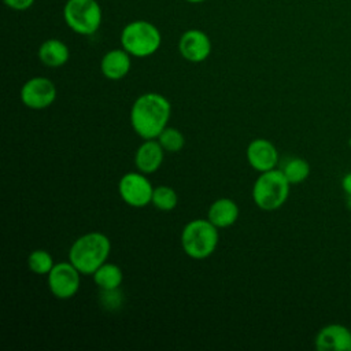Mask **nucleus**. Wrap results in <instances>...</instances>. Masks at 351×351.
<instances>
[{
	"mask_svg": "<svg viewBox=\"0 0 351 351\" xmlns=\"http://www.w3.org/2000/svg\"><path fill=\"white\" fill-rule=\"evenodd\" d=\"M93 281L95 284L106 291H117L119 288V285L122 284L123 280V274L119 266L114 265V263H103L93 274Z\"/></svg>",
	"mask_w": 351,
	"mask_h": 351,
	"instance_id": "nucleus-17",
	"label": "nucleus"
},
{
	"mask_svg": "<svg viewBox=\"0 0 351 351\" xmlns=\"http://www.w3.org/2000/svg\"><path fill=\"white\" fill-rule=\"evenodd\" d=\"M47 276H48V288L51 293L58 299H62V300L70 299L80 289L81 273L70 261L55 263V266Z\"/></svg>",
	"mask_w": 351,
	"mask_h": 351,
	"instance_id": "nucleus-8",
	"label": "nucleus"
},
{
	"mask_svg": "<svg viewBox=\"0 0 351 351\" xmlns=\"http://www.w3.org/2000/svg\"><path fill=\"white\" fill-rule=\"evenodd\" d=\"M171 104L166 96L148 92L138 96L130 110V125L137 136L144 140L156 138L167 126Z\"/></svg>",
	"mask_w": 351,
	"mask_h": 351,
	"instance_id": "nucleus-1",
	"label": "nucleus"
},
{
	"mask_svg": "<svg viewBox=\"0 0 351 351\" xmlns=\"http://www.w3.org/2000/svg\"><path fill=\"white\" fill-rule=\"evenodd\" d=\"M151 203L159 210V211H171L176 208L178 203L177 192L167 185H159L154 188L152 200Z\"/></svg>",
	"mask_w": 351,
	"mask_h": 351,
	"instance_id": "nucleus-19",
	"label": "nucleus"
},
{
	"mask_svg": "<svg viewBox=\"0 0 351 351\" xmlns=\"http://www.w3.org/2000/svg\"><path fill=\"white\" fill-rule=\"evenodd\" d=\"M27 266L30 271L44 276L48 274L55 266L52 255L45 250H34L27 256Z\"/></svg>",
	"mask_w": 351,
	"mask_h": 351,
	"instance_id": "nucleus-20",
	"label": "nucleus"
},
{
	"mask_svg": "<svg viewBox=\"0 0 351 351\" xmlns=\"http://www.w3.org/2000/svg\"><path fill=\"white\" fill-rule=\"evenodd\" d=\"M162 43L159 29L148 21H133L121 32V44L134 58L154 55Z\"/></svg>",
	"mask_w": 351,
	"mask_h": 351,
	"instance_id": "nucleus-5",
	"label": "nucleus"
},
{
	"mask_svg": "<svg viewBox=\"0 0 351 351\" xmlns=\"http://www.w3.org/2000/svg\"><path fill=\"white\" fill-rule=\"evenodd\" d=\"M291 184L281 169L261 173L252 185V200L263 211L278 210L288 199Z\"/></svg>",
	"mask_w": 351,
	"mask_h": 351,
	"instance_id": "nucleus-3",
	"label": "nucleus"
},
{
	"mask_svg": "<svg viewBox=\"0 0 351 351\" xmlns=\"http://www.w3.org/2000/svg\"><path fill=\"white\" fill-rule=\"evenodd\" d=\"M63 18L73 32L81 36H90L100 27L103 15L96 0H67L63 8Z\"/></svg>",
	"mask_w": 351,
	"mask_h": 351,
	"instance_id": "nucleus-6",
	"label": "nucleus"
},
{
	"mask_svg": "<svg viewBox=\"0 0 351 351\" xmlns=\"http://www.w3.org/2000/svg\"><path fill=\"white\" fill-rule=\"evenodd\" d=\"M350 145H351V140H350Z\"/></svg>",
	"mask_w": 351,
	"mask_h": 351,
	"instance_id": "nucleus-25",
	"label": "nucleus"
},
{
	"mask_svg": "<svg viewBox=\"0 0 351 351\" xmlns=\"http://www.w3.org/2000/svg\"><path fill=\"white\" fill-rule=\"evenodd\" d=\"M178 49L184 59L192 63H199L210 56L211 40L203 30L189 29L180 37Z\"/></svg>",
	"mask_w": 351,
	"mask_h": 351,
	"instance_id": "nucleus-10",
	"label": "nucleus"
},
{
	"mask_svg": "<svg viewBox=\"0 0 351 351\" xmlns=\"http://www.w3.org/2000/svg\"><path fill=\"white\" fill-rule=\"evenodd\" d=\"M156 140L166 152H178L185 145L184 134L178 129L170 126H166L156 137Z\"/></svg>",
	"mask_w": 351,
	"mask_h": 351,
	"instance_id": "nucleus-21",
	"label": "nucleus"
},
{
	"mask_svg": "<svg viewBox=\"0 0 351 351\" xmlns=\"http://www.w3.org/2000/svg\"><path fill=\"white\" fill-rule=\"evenodd\" d=\"M289 184H300L310 174V165L303 158H289L281 167Z\"/></svg>",
	"mask_w": 351,
	"mask_h": 351,
	"instance_id": "nucleus-18",
	"label": "nucleus"
},
{
	"mask_svg": "<svg viewBox=\"0 0 351 351\" xmlns=\"http://www.w3.org/2000/svg\"><path fill=\"white\" fill-rule=\"evenodd\" d=\"M341 188H343V191H344L348 196H351V171L347 173V174L343 177V180H341Z\"/></svg>",
	"mask_w": 351,
	"mask_h": 351,
	"instance_id": "nucleus-23",
	"label": "nucleus"
},
{
	"mask_svg": "<svg viewBox=\"0 0 351 351\" xmlns=\"http://www.w3.org/2000/svg\"><path fill=\"white\" fill-rule=\"evenodd\" d=\"M130 53L123 48H115L106 52L100 62V70L107 80L118 81L122 80L132 67Z\"/></svg>",
	"mask_w": 351,
	"mask_h": 351,
	"instance_id": "nucleus-14",
	"label": "nucleus"
},
{
	"mask_svg": "<svg viewBox=\"0 0 351 351\" xmlns=\"http://www.w3.org/2000/svg\"><path fill=\"white\" fill-rule=\"evenodd\" d=\"M218 240V228L208 219H192L181 232V247L192 259H206L213 255Z\"/></svg>",
	"mask_w": 351,
	"mask_h": 351,
	"instance_id": "nucleus-4",
	"label": "nucleus"
},
{
	"mask_svg": "<svg viewBox=\"0 0 351 351\" xmlns=\"http://www.w3.org/2000/svg\"><path fill=\"white\" fill-rule=\"evenodd\" d=\"M239 218V206L229 197H219L211 203L207 219L218 229L232 226Z\"/></svg>",
	"mask_w": 351,
	"mask_h": 351,
	"instance_id": "nucleus-15",
	"label": "nucleus"
},
{
	"mask_svg": "<svg viewBox=\"0 0 351 351\" xmlns=\"http://www.w3.org/2000/svg\"><path fill=\"white\" fill-rule=\"evenodd\" d=\"M111 251L110 239L100 232H89L80 236L69 250V261L77 267L81 274H93L103 263Z\"/></svg>",
	"mask_w": 351,
	"mask_h": 351,
	"instance_id": "nucleus-2",
	"label": "nucleus"
},
{
	"mask_svg": "<svg viewBox=\"0 0 351 351\" xmlns=\"http://www.w3.org/2000/svg\"><path fill=\"white\" fill-rule=\"evenodd\" d=\"M70 58L69 47L59 38H48L38 48V59L48 67H60Z\"/></svg>",
	"mask_w": 351,
	"mask_h": 351,
	"instance_id": "nucleus-16",
	"label": "nucleus"
},
{
	"mask_svg": "<svg viewBox=\"0 0 351 351\" xmlns=\"http://www.w3.org/2000/svg\"><path fill=\"white\" fill-rule=\"evenodd\" d=\"M7 7L16 10V11H25L30 8L34 3V0H3Z\"/></svg>",
	"mask_w": 351,
	"mask_h": 351,
	"instance_id": "nucleus-22",
	"label": "nucleus"
},
{
	"mask_svg": "<svg viewBox=\"0 0 351 351\" xmlns=\"http://www.w3.org/2000/svg\"><path fill=\"white\" fill-rule=\"evenodd\" d=\"M165 149L158 140H144V143L137 148L134 154V165L138 171L144 174L155 173L163 162Z\"/></svg>",
	"mask_w": 351,
	"mask_h": 351,
	"instance_id": "nucleus-13",
	"label": "nucleus"
},
{
	"mask_svg": "<svg viewBox=\"0 0 351 351\" xmlns=\"http://www.w3.org/2000/svg\"><path fill=\"white\" fill-rule=\"evenodd\" d=\"M185 1H188V3H203L206 0H185Z\"/></svg>",
	"mask_w": 351,
	"mask_h": 351,
	"instance_id": "nucleus-24",
	"label": "nucleus"
},
{
	"mask_svg": "<svg viewBox=\"0 0 351 351\" xmlns=\"http://www.w3.org/2000/svg\"><path fill=\"white\" fill-rule=\"evenodd\" d=\"M121 199L130 207L141 208L151 203L154 186L141 171H130L121 177L118 182Z\"/></svg>",
	"mask_w": 351,
	"mask_h": 351,
	"instance_id": "nucleus-7",
	"label": "nucleus"
},
{
	"mask_svg": "<svg viewBox=\"0 0 351 351\" xmlns=\"http://www.w3.org/2000/svg\"><path fill=\"white\" fill-rule=\"evenodd\" d=\"M318 351H351V330L341 324L321 328L314 340Z\"/></svg>",
	"mask_w": 351,
	"mask_h": 351,
	"instance_id": "nucleus-11",
	"label": "nucleus"
},
{
	"mask_svg": "<svg viewBox=\"0 0 351 351\" xmlns=\"http://www.w3.org/2000/svg\"><path fill=\"white\" fill-rule=\"evenodd\" d=\"M245 155L248 165L259 173L276 169L278 165V151L274 144L266 138L252 140L247 147Z\"/></svg>",
	"mask_w": 351,
	"mask_h": 351,
	"instance_id": "nucleus-12",
	"label": "nucleus"
},
{
	"mask_svg": "<svg viewBox=\"0 0 351 351\" xmlns=\"http://www.w3.org/2000/svg\"><path fill=\"white\" fill-rule=\"evenodd\" d=\"M56 99L55 84L44 77H33L21 88V101L32 110H44Z\"/></svg>",
	"mask_w": 351,
	"mask_h": 351,
	"instance_id": "nucleus-9",
	"label": "nucleus"
}]
</instances>
